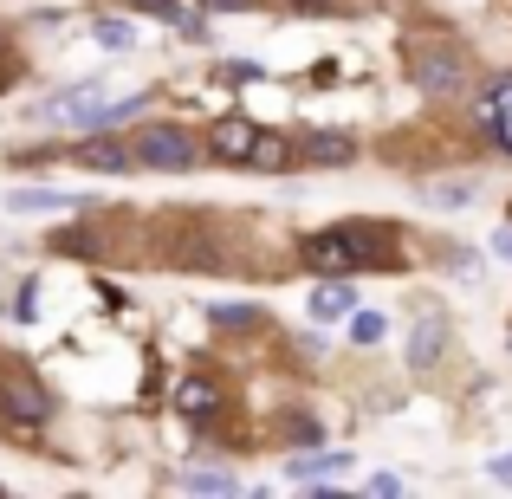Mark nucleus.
<instances>
[{
  "mask_svg": "<svg viewBox=\"0 0 512 499\" xmlns=\"http://www.w3.org/2000/svg\"><path fill=\"white\" fill-rule=\"evenodd\" d=\"M299 266L318 279H357L370 266H396V260H389L383 227H325V234L299 240Z\"/></svg>",
  "mask_w": 512,
  "mask_h": 499,
  "instance_id": "obj_1",
  "label": "nucleus"
},
{
  "mask_svg": "<svg viewBox=\"0 0 512 499\" xmlns=\"http://www.w3.org/2000/svg\"><path fill=\"white\" fill-rule=\"evenodd\" d=\"M39 117H46V124H72V130H111V124H124V117H143V91L137 98H111V91H98V85H72V91L39 104Z\"/></svg>",
  "mask_w": 512,
  "mask_h": 499,
  "instance_id": "obj_2",
  "label": "nucleus"
},
{
  "mask_svg": "<svg viewBox=\"0 0 512 499\" xmlns=\"http://www.w3.org/2000/svg\"><path fill=\"white\" fill-rule=\"evenodd\" d=\"M130 163L137 169H163V175H188L201 163V143L188 137L182 124H143L130 137Z\"/></svg>",
  "mask_w": 512,
  "mask_h": 499,
  "instance_id": "obj_3",
  "label": "nucleus"
},
{
  "mask_svg": "<svg viewBox=\"0 0 512 499\" xmlns=\"http://www.w3.org/2000/svg\"><path fill=\"white\" fill-rule=\"evenodd\" d=\"M46 415H52V396L39 389V376L20 370V363H0V422L33 435V428H46Z\"/></svg>",
  "mask_w": 512,
  "mask_h": 499,
  "instance_id": "obj_4",
  "label": "nucleus"
},
{
  "mask_svg": "<svg viewBox=\"0 0 512 499\" xmlns=\"http://www.w3.org/2000/svg\"><path fill=\"white\" fill-rule=\"evenodd\" d=\"M409 78L428 91V98H454L467 78V59L448 46V39H422V46L409 52Z\"/></svg>",
  "mask_w": 512,
  "mask_h": 499,
  "instance_id": "obj_5",
  "label": "nucleus"
},
{
  "mask_svg": "<svg viewBox=\"0 0 512 499\" xmlns=\"http://www.w3.org/2000/svg\"><path fill=\"white\" fill-rule=\"evenodd\" d=\"M78 169H98V175H130L137 163H130V137H111V130H85L72 150Z\"/></svg>",
  "mask_w": 512,
  "mask_h": 499,
  "instance_id": "obj_6",
  "label": "nucleus"
},
{
  "mask_svg": "<svg viewBox=\"0 0 512 499\" xmlns=\"http://www.w3.org/2000/svg\"><path fill=\"white\" fill-rule=\"evenodd\" d=\"M292 156L312 169H350L357 163V137L350 130H305L299 143H292Z\"/></svg>",
  "mask_w": 512,
  "mask_h": 499,
  "instance_id": "obj_7",
  "label": "nucleus"
},
{
  "mask_svg": "<svg viewBox=\"0 0 512 499\" xmlns=\"http://www.w3.org/2000/svg\"><path fill=\"white\" fill-rule=\"evenodd\" d=\"M441 357H448V318H441V305H422L415 312V337H409V363L415 370H435Z\"/></svg>",
  "mask_w": 512,
  "mask_h": 499,
  "instance_id": "obj_8",
  "label": "nucleus"
},
{
  "mask_svg": "<svg viewBox=\"0 0 512 499\" xmlns=\"http://www.w3.org/2000/svg\"><path fill=\"white\" fill-rule=\"evenodd\" d=\"M305 312L318 318V325H338V318L357 312V279H318L312 299H305Z\"/></svg>",
  "mask_w": 512,
  "mask_h": 499,
  "instance_id": "obj_9",
  "label": "nucleus"
},
{
  "mask_svg": "<svg viewBox=\"0 0 512 499\" xmlns=\"http://www.w3.org/2000/svg\"><path fill=\"white\" fill-rule=\"evenodd\" d=\"M175 409H182V415H188L195 428H208L214 415L227 409V396H221V383H208V376H188V383L175 389Z\"/></svg>",
  "mask_w": 512,
  "mask_h": 499,
  "instance_id": "obj_10",
  "label": "nucleus"
},
{
  "mask_svg": "<svg viewBox=\"0 0 512 499\" xmlns=\"http://www.w3.org/2000/svg\"><path fill=\"white\" fill-rule=\"evenodd\" d=\"M201 150H214L221 163L247 169V150H253V124H247V117H221V124L208 130V143H201Z\"/></svg>",
  "mask_w": 512,
  "mask_h": 499,
  "instance_id": "obj_11",
  "label": "nucleus"
},
{
  "mask_svg": "<svg viewBox=\"0 0 512 499\" xmlns=\"http://www.w3.org/2000/svg\"><path fill=\"white\" fill-rule=\"evenodd\" d=\"M286 474L299 480V487H318V480H338V474H350V454H292V461H286Z\"/></svg>",
  "mask_w": 512,
  "mask_h": 499,
  "instance_id": "obj_12",
  "label": "nucleus"
},
{
  "mask_svg": "<svg viewBox=\"0 0 512 499\" xmlns=\"http://www.w3.org/2000/svg\"><path fill=\"white\" fill-rule=\"evenodd\" d=\"M299 156H292L286 137H273V130H253V150H247V169H266V175H286Z\"/></svg>",
  "mask_w": 512,
  "mask_h": 499,
  "instance_id": "obj_13",
  "label": "nucleus"
},
{
  "mask_svg": "<svg viewBox=\"0 0 512 499\" xmlns=\"http://www.w3.org/2000/svg\"><path fill=\"white\" fill-rule=\"evenodd\" d=\"M7 208L13 214H52V208H72V195L65 188H13Z\"/></svg>",
  "mask_w": 512,
  "mask_h": 499,
  "instance_id": "obj_14",
  "label": "nucleus"
},
{
  "mask_svg": "<svg viewBox=\"0 0 512 499\" xmlns=\"http://www.w3.org/2000/svg\"><path fill=\"white\" fill-rule=\"evenodd\" d=\"M182 487H188V493H240V480H234V474H214V467H188Z\"/></svg>",
  "mask_w": 512,
  "mask_h": 499,
  "instance_id": "obj_15",
  "label": "nucleus"
},
{
  "mask_svg": "<svg viewBox=\"0 0 512 499\" xmlns=\"http://www.w3.org/2000/svg\"><path fill=\"white\" fill-rule=\"evenodd\" d=\"M474 175H461V182H435L428 188V201H435V208H467V201H474Z\"/></svg>",
  "mask_w": 512,
  "mask_h": 499,
  "instance_id": "obj_16",
  "label": "nucleus"
},
{
  "mask_svg": "<svg viewBox=\"0 0 512 499\" xmlns=\"http://www.w3.org/2000/svg\"><path fill=\"white\" fill-rule=\"evenodd\" d=\"M208 318H214V325H221V331H240V325L253 331V325H260V305H214Z\"/></svg>",
  "mask_w": 512,
  "mask_h": 499,
  "instance_id": "obj_17",
  "label": "nucleus"
},
{
  "mask_svg": "<svg viewBox=\"0 0 512 499\" xmlns=\"http://www.w3.org/2000/svg\"><path fill=\"white\" fill-rule=\"evenodd\" d=\"M91 39H98V46H111V52H130V26L124 20H91Z\"/></svg>",
  "mask_w": 512,
  "mask_h": 499,
  "instance_id": "obj_18",
  "label": "nucleus"
},
{
  "mask_svg": "<svg viewBox=\"0 0 512 499\" xmlns=\"http://www.w3.org/2000/svg\"><path fill=\"white\" fill-rule=\"evenodd\" d=\"M383 312H357V318H350V337H357V344H383Z\"/></svg>",
  "mask_w": 512,
  "mask_h": 499,
  "instance_id": "obj_19",
  "label": "nucleus"
},
{
  "mask_svg": "<svg viewBox=\"0 0 512 499\" xmlns=\"http://www.w3.org/2000/svg\"><path fill=\"white\" fill-rule=\"evenodd\" d=\"M13 318H20V325H33V318H39V286H33V279L20 286V305H13Z\"/></svg>",
  "mask_w": 512,
  "mask_h": 499,
  "instance_id": "obj_20",
  "label": "nucleus"
},
{
  "mask_svg": "<svg viewBox=\"0 0 512 499\" xmlns=\"http://www.w3.org/2000/svg\"><path fill=\"white\" fill-rule=\"evenodd\" d=\"M130 7H137V13H150V20H169V13L182 7V0H130Z\"/></svg>",
  "mask_w": 512,
  "mask_h": 499,
  "instance_id": "obj_21",
  "label": "nucleus"
},
{
  "mask_svg": "<svg viewBox=\"0 0 512 499\" xmlns=\"http://www.w3.org/2000/svg\"><path fill=\"white\" fill-rule=\"evenodd\" d=\"M195 7H201V13H247L253 0H195Z\"/></svg>",
  "mask_w": 512,
  "mask_h": 499,
  "instance_id": "obj_22",
  "label": "nucleus"
},
{
  "mask_svg": "<svg viewBox=\"0 0 512 499\" xmlns=\"http://www.w3.org/2000/svg\"><path fill=\"white\" fill-rule=\"evenodd\" d=\"M448 273H461V279H474V273H480V266H474V260H467V247H454V260H448Z\"/></svg>",
  "mask_w": 512,
  "mask_h": 499,
  "instance_id": "obj_23",
  "label": "nucleus"
},
{
  "mask_svg": "<svg viewBox=\"0 0 512 499\" xmlns=\"http://www.w3.org/2000/svg\"><path fill=\"white\" fill-rule=\"evenodd\" d=\"M493 253H500V260H512V227H506V221L493 227Z\"/></svg>",
  "mask_w": 512,
  "mask_h": 499,
  "instance_id": "obj_24",
  "label": "nucleus"
},
{
  "mask_svg": "<svg viewBox=\"0 0 512 499\" xmlns=\"http://www.w3.org/2000/svg\"><path fill=\"white\" fill-rule=\"evenodd\" d=\"M487 474H493V480H500V487H512V454H500V461H493V467H487Z\"/></svg>",
  "mask_w": 512,
  "mask_h": 499,
  "instance_id": "obj_25",
  "label": "nucleus"
},
{
  "mask_svg": "<svg viewBox=\"0 0 512 499\" xmlns=\"http://www.w3.org/2000/svg\"><path fill=\"white\" fill-rule=\"evenodd\" d=\"M292 13H331V0H286Z\"/></svg>",
  "mask_w": 512,
  "mask_h": 499,
  "instance_id": "obj_26",
  "label": "nucleus"
}]
</instances>
